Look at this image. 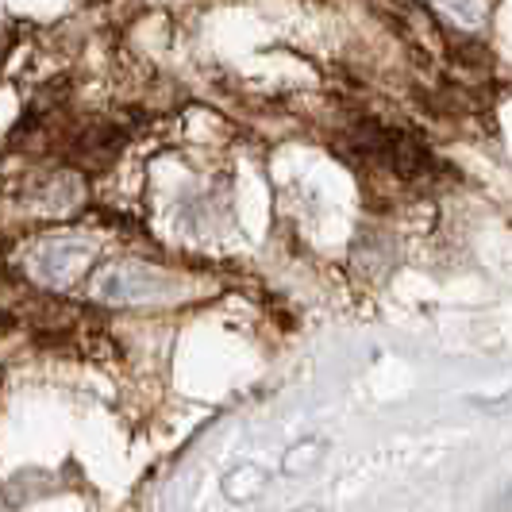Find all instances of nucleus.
Wrapping results in <instances>:
<instances>
[{
	"mask_svg": "<svg viewBox=\"0 0 512 512\" xmlns=\"http://www.w3.org/2000/svg\"><path fill=\"white\" fill-rule=\"evenodd\" d=\"M158 293V282L151 274H139V270H104L97 278V297L108 305H128V301H143Z\"/></svg>",
	"mask_w": 512,
	"mask_h": 512,
	"instance_id": "nucleus-1",
	"label": "nucleus"
},
{
	"mask_svg": "<svg viewBox=\"0 0 512 512\" xmlns=\"http://www.w3.org/2000/svg\"><path fill=\"white\" fill-rule=\"evenodd\" d=\"M436 4L443 8V16L459 20L462 27H478L482 24V12H486L482 0H436Z\"/></svg>",
	"mask_w": 512,
	"mask_h": 512,
	"instance_id": "nucleus-2",
	"label": "nucleus"
}]
</instances>
